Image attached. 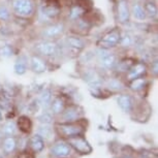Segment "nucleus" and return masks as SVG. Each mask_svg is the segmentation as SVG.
<instances>
[{
	"instance_id": "423d86ee",
	"label": "nucleus",
	"mask_w": 158,
	"mask_h": 158,
	"mask_svg": "<svg viewBox=\"0 0 158 158\" xmlns=\"http://www.w3.org/2000/svg\"><path fill=\"white\" fill-rule=\"evenodd\" d=\"M65 29H66V27H65V24L63 22H53L47 24L41 29L40 36L43 40H57L61 36H63Z\"/></svg>"
},
{
	"instance_id": "ddd939ff",
	"label": "nucleus",
	"mask_w": 158,
	"mask_h": 158,
	"mask_svg": "<svg viewBox=\"0 0 158 158\" xmlns=\"http://www.w3.org/2000/svg\"><path fill=\"white\" fill-rule=\"evenodd\" d=\"M116 15L118 22L125 25L130 21V5L128 0H117L116 3Z\"/></svg>"
},
{
	"instance_id": "7ed1b4c3",
	"label": "nucleus",
	"mask_w": 158,
	"mask_h": 158,
	"mask_svg": "<svg viewBox=\"0 0 158 158\" xmlns=\"http://www.w3.org/2000/svg\"><path fill=\"white\" fill-rule=\"evenodd\" d=\"M86 48V40L77 34L68 35L62 44V51L71 57H77Z\"/></svg>"
},
{
	"instance_id": "9b49d317",
	"label": "nucleus",
	"mask_w": 158,
	"mask_h": 158,
	"mask_svg": "<svg viewBox=\"0 0 158 158\" xmlns=\"http://www.w3.org/2000/svg\"><path fill=\"white\" fill-rule=\"evenodd\" d=\"M67 143L73 148V150H74L80 155H89L92 153V150H93L91 145L89 144V142L86 139L84 135H80V136H76V138L69 139H67Z\"/></svg>"
},
{
	"instance_id": "473e14b6",
	"label": "nucleus",
	"mask_w": 158,
	"mask_h": 158,
	"mask_svg": "<svg viewBox=\"0 0 158 158\" xmlns=\"http://www.w3.org/2000/svg\"><path fill=\"white\" fill-rule=\"evenodd\" d=\"M10 10L4 3H0V21L6 22L10 19Z\"/></svg>"
},
{
	"instance_id": "2f4dec72",
	"label": "nucleus",
	"mask_w": 158,
	"mask_h": 158,
	"mask_svg": "<svg viewBox=\"0 0 158 158\" xmlns=\"http://www.w3.org/2000/svg\"><path fill=\"white\" fill-rule=\"evenodd\" d=\"M54 131H55V129L54 128H52V126H51L50 124H43L40 127V129H38L37 133L40 136H43V139L46 141V139H48L53 138Z\"/></svg>"
},
{
	"instance_id": "393cba45",
	"label": "nucleus",
	"mask_w": 158,
	"mask_h": 158,
	"mask_svg": "<svg viewBox=\"0 0 158 158\" xmlns=\"http://www.w3.org/2000/svg\"><path fill=\"white\" fill-rule=\"evenodd\" d=\"M0 131H1L3 136H14L17 135L18 133V127L17 123L13 120L5 121L3 124L0 126Z\"/></svg>"
},
{
	"instance_id": "c9c22d12",
	"label": "nucleus",
	"mask_w": 158,
	"mask_h": 158,
	"mask_svg": "<svg viewBox=\"0 0 158 158\" xmlns=\"http://www.w3.org/2000/svg\"><path fill=\"white\" fill-rule=\"evenodd\" d=\"M17 158H35V154L27 148L26 150L20 152V153L18 154Z\"/></svg>"
},
{
	"instance_id": "6e6552de",
	"label": "nucleus",
	"mask_w": 158,
	"mask_h": 158,
	"mask_svg": "<svg viewBox=\"0 0 158 158\" xmlns=\"http://www.w3.org/2000/svg\"><path fill=\"white\" fill-rule=\"evenodd\" d=\"M84 118V110L77 104H70L66 106L64 111L58 116L59 123H69V122H76Z\"/></svg>"
},
{
	"instance_id": "bb28decb",
	"label": "nucleus",
	"mask_w": 158,
	"mask_h": 158,
	"mask_svg": "<svg viewBox=\"0 0 158 158\" xmlns=\"http://www.w3.org/2000/svg\"><path fill=\"white\" fill-rule=\"evenodd\" d=\"M53 99V95H52V91L50 89H44V90L41 91V93L38 96V103L41 108H44L46 111H48L50 108L51 101Z\"/></svg>"
},
{
	"instance_id": "2eb2a0df",
	"label": "nucleus",
	"mask_w": 158,
	"mask_h": 158,
	"mask_svg": "<svg viewBox=\"0 0 158 158\" xmlns=\"http://www.w3.org/2000/svg\"><path fill=\"white\" fill-rule=\"evenodd\" d=\"M2 153L5 155H10L17 151L19 148V141L16 135L14 136H3L0 143Z\"/></svg>"
},
{
	"instance_id": "4c0bfd02",
	"label": "nucleus",
	"mask_w": 158,
	"mask_h": 158,
	"mask_svg": "<svg viewBox=\"0 0 158 158\" xmlns=\"http://www.w3.org/2000/svg\"><path fill=\"white\" fill-rule=\"evenodd\" d=\"M3 119H4V113H3V109H2V106H0V123H1V122H3Z\"/></svg>"
},
{
	"instance_id": "ea45409f",
	"label": "nucleus",
	"mask_w": 158,
	"mask_h": 158,
	"mask_svg": "<svg viewBox=\"0 0 158 158\" xmlns=\"http://www.w3.org/2000/svg\"><path fill=\"white\" fill-rule=\"evenodd\" d=\"M2 138H3V135H2L1 131H0V143H1V139H2Z\"/></svg>"
},
{
	"instance_id": "c85d7f7f",
	"label": "nucleus",
	"mask_w": 158,
	"mask_h": 158,
	"mask_svg": "<svg viewBox=\"0 0 158 158\" xmlns=\"http://www.w3.org/2000/svg\"><path fill=\"white\" fill-rule=\"evenodd\" d=\"M147 86V80H146L145 77H138V79H135L132 81L128 82V87L131 91L133 92H141L145 89V87Z\"/></svg>"
},
{
	"instance_id": "5701e85b",
	"label": "nucleus",
	"mask_w": 158,
	"mask_h": 158,
	"mask_svg": "<svg viewBox=\"0 0 158 158\" xmlns=\"http://www.w3.org/2000/svg\"><path fill=\"white\" fill-rule=\"evenodd\" d=\"M86 10H86L84 5L80 3H73L69 8V11H68V20H70L71 22H74V21L81 19L85 16Z\"/></svg>"
},
{
	"instance_id": "f03ea898",
	"label": "nucleus",
	"mask_w": 158,
	"mask_h": 158,
	"mask_svg": "<svg viewBox=\"0 0 158 158\" xmlns=\"http://www.w3.org/2000/svg\"><path fill=\"white\" fill-rule=\"evenodd\" d=\"M34 53L43 58H55L61 55L62 46L57 40H41L33 44Z\"/></svg>"
},
{
	"instance_id": "c756f323",
	"label": "nucleus",
	"mask_w": 158,
	"mask_h": 158,
	"mask_svg": "<svg viewBox=\"0 0 158 158\" xmlns=\"http://www.w3.org/2000/svg\"><path fill=\"white\" fill-rule=\"evenodd\" d=\"M135 44V36L129 32H121V38L119 41V46L123 49H128Z\"/></svg>"
},
{
	"instance_id": "f8f14e48",
	"label": "nucleus",
	"mask_w": 158,
	"mask_h": 158,
	"mask_svg": "<svg viewBox=\"0 0 158 158\" xmlns=\"http://www.w3.org/2000/svg\"><path fill=\"white\" fill-rule=\"evenodd\" d=\"M84 81L89 85L91 89H94V91L100 90L103 88V77L95 69H86L84 73Z\"/></svg>"
},
{
	"instance_id": "4468645a",
	"label": "nucleus",
	"mask_w": 158,
	"mask_h": 158,
	"mask_svg": "<svg viewBox=\"0 0 158 158\" xmlns=\"http://www.w3.org/2000/svg\"><path fill=\"white\" fill-rule=\"evenodd\" d=\"M146 73H147V65L144 62H135V64L129 68V70L124 76L126 81L130 82L138 77H145Z\"/></svg>"
},
{
	"instance_id": "412c9836",
	"label": "nucleus",
	"mask_w": 158,
	"mask_h": 158,
	"mask_svg": "<svg viewBox=\"0 0 158 158\" xmlns=\"http://www.w3.org/2000/svg\"><path fill=\"white\" fill-rule=\"evenodd\" d=\"M130 15L133 17V19L139 22H144L147 19V14H146L144 4L139 1H135L130 5Z\"/></svg>"
},
{
	"instance_id": "a878e982",
	"label": "nucleus",
	"mask_w": 158,
	"mask_h": 158,
	"mask_svg": "<svg viewBox=\"0 0 158 158\" xmlns=\"http://www.w3.org/2000/svg\"><path fill=\"white\" fill-rule=\"evenodd\" d=\"M28 58L25 57V56H20L19 58L15 61L14 64V71L15 73L19 74V76H22L27 71L28 68Z\"/></svg>"
},
{
	"instance_id": "e433bc0d",
	"label": "nucleus",
	"mask_w": 158,
	"mask_h": 158,
	"mask_svg": "<svg viewBox=\"0 0 158 158\" xmlns=\"http://www.w3.org/2000/svg\"><path fill=\"white\" fill-rule=\"evenodd\" d=\"M151 73H153L155 77H157V73H158V62H157L156 59H155V60L152 62V64H151Z\"/></svg>"
},
{
	"instance_id": "0eeeda50",
	"label": "nucleus",
	"mask_w": 158,
	"mask_h": 158,
	"mask_svg": "<svg viewBox=\"0 0 158 158\" xmlns=\"http://www.w3.org/2000/svg\"><path fill=\"white\" fill-rule=\"evenodd\" d=\"M120 38H121V30L118 28H114L112 30L106 32L97 40V47L100 48V49L112 50L119 46Z\"/></svg>"
},
{
	"instance_id": "58836bf2",
	"label": "nucleus",
	"mask_w": 158,
	"mask_h": 158,
	"mask_svg": "<svg viewBox=\"0 0 158 158\" xmlns=\"http://www.w3.org/2000/svg\"><path fill=\"white\" fill-rule=\"evenodd\" d=\"M119 158H135V157L131 156L130 154H124V155H122V156H120Z\"/></svg>"
},
{
	"instance_id": "4be33fe9",
	"label": "nucleus",
	"mask_w": 158,
	"mask_h": 158,
	"mask_svg": "<svg viewBox=\"0 0 158 158\" xmlns=\"http://www.w3.org/2000/svg\"><path fill=\"white\" fill-rule=\"evenodd\" d=\"M17 123V127L18 130L20 132L24 133V135H29V133L32 131V127H33V124H32L31 119L28 117V116H20L18 118Z\"/></svg>"
},
{
	"instance_id": "f257e3e1",
	"label": "nucleus",
	"mask_w": 158,
	"mask_h": 158,
	"mask_svg": "<svg viewBox=\"0 0 158 158\" xmlns=\"http://www.w3.org/2000/svg\"><path fill=\"white\" fill-rule=\"evenodd\" d=\"M82 120L83 119L76 122H69V123H59L57 122L54 126L56 135L65 141L76 138V136L85 135L87 128L83 124Z\"/></svg>"
},
{
	"instance_id": "dca6fc26",
	"label": "nucleus",
	"mask_w": 158,
	"mask_h": 158,
	"mask_svg": "<svg viewBox=\"0 0 158 158\" xmlns=\"http://www.w3.org/2000/svg\"><path fill=\"white\" fill-rule=\"evenodd\" d=\"M28 65L30 69L35 73H44L48 70V64L44 58L38 55H32L28 59Z\"/></svg>"
},
{
	"instance_id": "f704fd0d",
	"label": "nucleus",
	"mask_w": 158,
	"mask_h": 158,
	"mask_svg": "<svg viewBox=\"0 0 158 158\" xmlns=\"http://www.w3.org/2000/svg\"><path fill=\"white\" fill-rule=\"evenodd\" d=\"M11 55H13V49L10 48V46H4V47L0 48V56H1V57L7 58Z\"/></svg>"
},
{
	"instance_id": "79ce46f5",
	"label": "nucleus",
	"mask_w": 158,
	"mask_h": 158,
	"mask_svg": "<svg viewBox=\"0 0 158 158\" xmlns=\"http://www.w3.org/2000/svg\"><path fill=\"white\" fill-rule=\"evenodd\" d=\"M68 158H69V157H68Z\"/></svg>"
},
{
	"instance_id": "b1692460",
	"label": "nucleus",
	"mask_w": 158,
	"mask_h": 158,
	"mask_svg": "<svg viewBox=\"0 0 158 158\" xmlns=\"http://www.w3.org/2000/svg\"><path fill=\"white\" fill-rule=\"evenodd\" d=\"M91 30V24L87 20H84L83 18L74 21L73 33L77 35H85Z\"/></svg>"
},
{
	"instance_id": "6ab92c4d",
	"label": "nucleus",
	"mask_w": 158,
	"mask_h": 158,
	"mask_svg": "<svg viewBox=\"0 0 158 158\" xmlns=\"http://www.w3.org/2000/svg\"><path fill=\"white\" fill-rule=\"evenodd\" d=\"M103 88L110 92H113V93H118V92H122L124 90L125 85L121 79H119L117 77H112L104 80Z\"/></svg>"
},
{
	"instance_id": "20e7f679",
	"label": "nucleus",
	"mask_w": 158,
	"mask_h": 158,
	"mask_svg": "<svg viewBox=\"0 0 158 158\" xmlns=\"http://www.w3.org/2000/svg\"><path fill=\"white\" fill-rule=\"evenodd\" d=\"M11 10L18 18L30 19L35 13V5L32 0H11Z\"/></svg>"
},
{
	"instance_id": "39448f33",
	"label": "nucleus",
	"mask_w": 158,
	"mask_h": 158,
	"mask_svg": "<svg viewBox=\"0 0 158 158\" xmlns=\"http://www.w3.org/2000/svg\"><path fill=\"white\" fill-rule=\"evenodd\" d=\"M96 59L99 66L104 70H114L119 61L117 55L114 52L108 49H100V48H98L96 51Z\"/></svg>"
},
{
	"instance_id": "72a5a7b5",
	"label": "nucleus",
	"mask_w": 158,
	"mask_h": 158,
	"mask_svg": "<svg viewBox=\"0 0 158 158\" xmlns=\"http://www.w3.org/2000/svg\"><path fill=\"white\" fill-rule=\"evenodd\" d=\"M53 118H54V116H53L49 111H46L44 112L43 114H41L38 119H40V121L43 124H51L52 123V120Z\"/></svg>"
},
{
	"instance_id": "1a4fd4ad",
	"label": "nucleus",
	"mask_w": 158,
	"mask_h": 158,
	"mask_svg": "<svg viewBox=\"0 0 158 158\" xmlns=\"http://www.w3.org/2000/svg\"><path fill=\"white\" fill-rule=\"evenodd\" d=\"M73 151V148L69 146L67 141L60 139L53 143L49 152L52 158H68L71 156Z\"/></svg>"
},
{
	"instance_id": "aec40b11",
	"label": "nucleus",
	"mask_w": 158,
	"mask_h": 158,
	"mask_svg": "<svg viewBox=\"0 0 158 158\" xmlns=\"http://www.w3.org/2000/svg\"><path fill=\"white\" fill-rule=\"evenodd\" d=\"M65 108H66V103H65L64 98L62 96H55L51 101L49 111L54 117H58L64 111Z\"/></svg>"
},
{
	"instance_id": "a211bd4d",
	"label": "nucleus",
	"mask_w": 158,
	"mask_h": 158,
	"mask_svg": "<svg viewBox=\"0 0 158 158\" xmlns=\"http://www.w3.org/2000/svg\"><path fill=\"white\" fill-rule=\"evenodd\" d=\"M117 101H118V106H120L122 111L126 113V114H131L133 108H135V100L130 94H126V93L120 94Z\"/></svg>"
},
{
	"instance_id": "cd10ccee",
	"label": "nucleus",
	"mask_w": 158,
	"mask_h": 158,
	"mask_svg": "<svg viewBox=\"0 0 158 158\" xmlns=\"http://www.w3.org/2000/svg\"><path fill=\"white\" fill-rule=\"evenodd\" d=\"M135 60L131 58H124L122 60H119L117 65H116L115 69L117 71V73H121V74H125L129 70V68L135 64Z\"/></svg>"
},
{
	"instance_id": "a19ab883",
	"label": "nucleus",
	"mask_w": 158,
	"mask_h": 158,
	"mask_svg": "<svg viewBox=\"0 0 158 158\" xmlns=\"http://www.w3.org/2000/svg\"><path fill=\"white\" fill-rule=\"evenodd\" d=\"M3 1H5V0H3Z\"/></svg>"
},
{
	"instance_id": "7c9ffc66",
	"label": "nucleus",
	"mask_w": 158,
	"mask_h": 158,
	"mask_svg": "<svg viewBox=\"0 0 158 158\" xmlns=\"http://www.w3.org/2000/svg\"><path fill=\"white\" fill-rule=\"evenodd\" d=\"M144 7L146 10V14H147V18H150V19H156L157 18V5L154 1L152 0H148L144 3Z\"/></svg>"
},
{
	"instance_id": "f3484780",
	"label": "nucleus",
	"mask_w": 158,
	"mask_h": 158,
	"mask_svg": "<svg viewBox=\"0 0 158 158\" xmlns=\"http://www.w3.org/2000/svg\"><path fill=\"white\" fill-rule=\"evenodd\" d=\"M44 147H46V141L38 133H35V135L30 136V139L27 142V148L34 154L41 153L44 150Z\"/></svg>"
},
{
	"instance_id": "9d476101",
	"label": "nucleus",
	"mask_w": 158,
	"mask_h": 158,
	"mask_svg": "<svg viewBox=\"0 0 158 158\" xmlns=\"http://www.w3.org/2000/svg\"><path fill=\"white\" fill-rule=\"evenodd\" d=\"M60 10L55 4H43L38 8V18L41 23L50 24L57 19Z\"/></svg>"
}]
</instances>
